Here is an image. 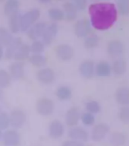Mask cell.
I'll use <instances>...</instances> for the list:
<instances>
[{"label": "cell", "instance_id": "6da1fadb", "mask_svg": "<svg viewBox=\"0 0 129 146\" xmlns=\"http://www.w3.org/2000/svg\"><path fill=\"white\" fill-rule=\"evenodd\" d=\"M89 14L93 27L100 31L110 28L118 17L116 5L111 2H97L91 5Z\"/></svg>", "mask_w": 129, "mask_h": 146}, {"label": "cell", "instance_id": "7a4b0ae2", "mask_svg": "<svg viewBox=\"0 0 129 146\" xmlns=\"http://www.w3.org/2000/svg\"><path fill=\"white\" fill-rule=\"evenodd\" d=\"M40 15V12L37 9H32L23 15L20 18V29L22 31H26L38 20Z\"/></svg>", "mask_w": 129, "mask_h": 146}, {"label": "cell", "instance_id": "3957f363", "mask_svg": "<svg viewBox=\"0 0 129 146\" xmlns=\"http://www.w3.org/2000/svg\"><path fill=\"white\" fill-rule=\"evenodd\" d=\"M54 102L47 98H40L36 104V110L39 114L42 116H49L54 111Z\"/></svg>", "mask_w": 129, "mask_h": 146}, {"label": "cell", "instance_id": "277c9868", "mask_svg": "<svg viewBox=\"0 0 129 146\" xmlns=\"http://www.w3.org/2000/svg\"><path fill=\"white\" fill-rule=\"evenodd\" d=\"M9 121L11 126H13L14 128H21L26 121V114L21 110H14L11 112V114L9 116Z\"/></svg>", "mask_w": 129, "mask_h": 146}, {"label": "cell", "instance_id": "5b68a950", "mask_svg": "<svg viewBox=\"0 0 129 146\" xmlns=\"http://www.w3.org/2000/svg\"><path fill=\"white\" fill-rule=\"evenodd\" d=\"M109 125L106 123H98L93 128L91 132V139L94 141H100L104 139L109 132Z\"/></svg>", "mask_w": 129, "mask_h": 146}, {"label": "cell", "instance_id": "8992f818", "mask_svg": "<svg viewBox=\"0 0 129 146\" xmlns=\"http://www.w3.org/2000/svg\"><path fill=\"white\" fill-rule=\"evenodd\" d=\"M75 34L79 37H84L87 36L91 32V23L87 19H81L75 24Z\"/></svg>", "mask_w": 129, "mask_h": 146}, {"label": "cell", "instance_id": "52a82bcc", "mask_svg": "<svg viewBox=\"0 0 129 146\" xmlns=\"http://www.w3.org/2000/svg\"><path fill=\"white\" fill-rule=\"evenodd\" d=\"M56 52L57 56L63 61L69 60L74 56V50L68 44H59L56 47Z\"/></svg>", "mask_w": 129, "mask_h": 146}, {"label": "cell", "instance_id": "ba28073f", "mask_svg": "<svg viewBox=\"0 0 129 146\" xmlns=\"http://www.w3.org/2000/svg\"><path fill=\"white\" fill-rule=\"evenodd\" d=\"M58 33V27L54 23L46 26L42 35L43 43L46 45H50L54 40Z\"/></svg>", "mask_w": 129, "mask_h": 146}, {"label": "cell", "instance_id": "9c48e42d", "mask_svg": "<svg viewBox=\"0 0 129 146\" xmlns=\"http://www.w3.org/2000/svg\"><path fill=\"white\" fill-rule=\"evenodd\" d=\"M3 141L6 146H18L21 142L20 135L15 130H8L3 134Z\"/></svg>", "mask_w": 129, "mask_h": 146}, {"label": "cell", "instance_id": "30bf717a", "mask_svg": "<svg viewBox=\"0 0 129 146\" xmlns=\"http://www.w3.org/2000/svg\"><path fill=\"white\" fill-rule=\"evenodd\" d=\"M68 136L72 140L78 141H87L88 140L89 135L86 130L81 127H73L68 132Z\"/></svg>", "mask_w": 129, "mask_h": 146}, {"label": "cell", "instance_id": "8fae6325", "mask_svg": "<svg viewBox=\"0 0 129 146\" xmlns=\"http://www.w3.org/2000/svg\"><path fill=\"white\" fill-rule=\"evenodd\" d=\"M107 52L112 57L119 56L124 52V45L117 40L110 41L107 45Z\"/></svg>", "mask_w": 129, "mask_h": 146}, {"label": "cell", "instance_id": "7c38bea8", "mask_svg": "<svg viewBox=\"0 0 129 146\" xmlns=\"http://www.w3.org/2000/svg\"><path fill=\"white\" fill-rule=\"evenodd\" d=\"M37 78L43 84H50L55 79V72L52 68H43L39 70L36 74Z\"/></svg>", "mask_w": 129, "mask_h": 146}, {"label": "cell", "instance_id": "4fadbf2b", "mask_svg": "<svg viewBox=\"0 0 129 146\" xmlns=\"http://www.w3.org/2000/svg\"><path fill=\"white\" fill-rule=\"evenodd\" d=\"M80 119V112L77 107H71L66 112L65 123L68 126L74 127L78 123Z\"/></svg>", "mask_w": 129, "mask_h": 146}, {"label": "cell", "instance_id": "5bb4252c", "mask_svg": "<svg viewBox=\"0 0 129 146\" xmlns=\"http://www.w3.org/2000/svg\"><path fill=\"white\" fill-rule=\"evenodd\" d=\"M50 136L52 139H59L63 135L64 126L59 120L52 121L49 127Z\"/></svg>", "mask_w": 129, "mask_h": 146}, {"label": "cell", "instance_id": "9a60e30c", "mask_svg": "<svg viewBox=\"0 0 129 146\" xmlns=\"http://www.w3.org/2000/svg\"><path fill=\"white\" fill-rule=\"evenodd\" d=\"M116 101L123 106L129 105V88L128 87H121L116 90Z\"/></svg>", "mask_w": 129, "mask_h": 146}, {"label": "cell", "instance_id": "2e32d148", "mask_svg": "<svg viewBox=\"0 0 129 146\" xmlns=\"http://www.w3.org/2000/svg\"><path fill=\"white\" fill-rule=\"evenodd\" d=\"M46 25L43 22H39L32 26L27 32V35L31 40H36L43 35Z\"/></svg>", "mask_w": 129, "mask_h": 146}, {"label": "cell", "instance_id": "e0dca14e", "mask_svg": "<svg viewBox=\"0 0 129 146\" xmlns=\"http://www.w3.org/2000/svg\"><path fill=\"white\" fill-rule=\"evenodd\" d=\"M80 72L84 78H90L94 73V63L91 60L83 62L79 68Z\"/></svg>", "mask_w": 129, "mask_h": 146}, {"label": "cell", "instance_id": "ac0fdd59", "mask_svg": "<svg viewBox=\"0 0 129 146\" xmlns=\"http://www.w3.org/2000/svg\"><path fill=\"white\" fill-rule=\"evenodd\" d=\"M9 70H10L11 75L15 78L20 79L24 76V66L21 62H13L9 67Z\"/></svg>", "mask_w": 129, "mask_h": 146}, {"label": "cell", "instance_id": "d6986e66", "mask_svg": "<svg viewBox=\"0 0 129 146\" xmlns=\"http://www.w3.org/2000/svg\"><path fill=\"white\" fill-rule=\"evenodd\" d=\"M20 7V3L17 0H9L5 3L4 7V11L5 15L11 17L18 14V9Z\"/></svg>", "mask_w": 129, "mask_h": 146}, {"label": "cell", "instance_id": "ffe728a7", "mask_svg": "<svg viewBox=\"0 0 129 146\" xmlns=\"http://www.w3.org/2000/svg\"><path fill=\"white\" fill-rule=\"evenodd\" d=\"M30 52V48L29 46L25 43H21L20 46L18 48V50H16L13 58L15 60H18V61L24 60L29 56Z\"/></svg>", "mask_w": 129, "mask_h": 146}, {"label": "cell", "instance_id": "44dd1931", "mask_svg": "<svg viewBox=\"0 0 129 146\" xmlns=\"http://www.w3.org/2000/svg\"><path fill=\"white\" fill-rule=\"evenodd\" d=\"M63 7L64 10H65L64 15L66 17V18L69 21L74 20L77 16V9L75 4L73 2H67L64 4Z\"/></svg>", "mask_w": 129, "mask_h": 146}, {"label": "cell", "instance_id": "7402d4cb", "mask_svg": "<svg viewBox=\"0 0 129 146\" xmlns=\"http://www.w3.org/2000/svg\"><path fill=\"white\" fill-rule=\"evenodd\" d=\"M109 141L112 146H123L126 143V136L122 132H114L109 137Z\"/></svg>", "mask_w": 129, "mask_h": 146}, {"label": "cell", "instance_id": "603a6c76", "mask_svg": "<svg viewBox=\"0 0 129 146\" xmlns=\"http://www.w3.org/2000/svg\"><path fill=\"white\" fill-rule=\"evenodd\" d=\"M96 72L97 75L100 77H107V76H109L111 73V67L108 62L105 61H101L97 65Z\"/></svg>", "mask_w": 129, "mask_h": 146}, {"label": "cell", "instance_id": "cb8c5ba5", "mask_svg": "<svg viewBox=\"0 0 129 146\" xmlns=\"http://www.w3.org/2000/svg\"><path fill=\"white\" fill-rule=\"evenodd\" d=\"M126 68H127V63L125 59H116L112 65V70L114 73L118 75H123L126 72Z\"/></svg>", "mask_w": 129, "mask_h": 146}, {"label": "cell", "instance_id": "d4e9b609", "mask_svg": "<svg viewBox=\"0 0 129 146\" xmlns=\"http://www.w3.org/2000/svg\"><path fill=\"white\" fill-rule=\"evenodd\" d=\"M22 43L21 40L19 38L13 39V40L9 46H8V49L6 50V57L9 59L13 58L14 55L15 53L16 50H18V48L20 46V45Z\"/></svg>", "mask_w": 129, "mask_h": 146}, {"label": "cell", "instance_id": "484cf974", "mask_svg": "<svg viewBox=\"0 0 129 146\" xmlns=\"http://www.w3.org/2000/svg\"><path fill=\"white\" fill-rule=\"evenodd\" d=\"M57 98L62 100H68L71 97V90L67 86H61L57 89Z\"/></svg>", "mask_w": 129, "mask_h": 146}, {"label": "cell", "instance_id": "4316f807", "mask_svg": "<svg viewBox=\"0 0 129 146\" xmlns=\"http://www.w3.org/2000/svg\"><path fill=\"white\" fill-rule=\"evenodd\" d=\"M9 28L12 33H18L20 29V17L18 14L9 18Z\"/></svg>", "mask_w": 129, "mask_h": 146}, {"label": "cell", "instance_id": "83f0119b", "mask_svg": "<svg viewBox=\"0 0 129 146\" xmlns=\"http://www.w3.org/2000/svg\"><path fill=\"white\" fill-rule=\"evenodd\" d=\"M13 38L4 27H0V42L5 46H9L12 42Z\"/></svg>", "mask_w": 129, "mask_h": 146}, {"label": "cell", "instance_id": "f1b7e54d", "mask_svg": "<svg viewBox=\"0 0 129 146\" xmlns=\"http://www.w3.org/2000/svg\"><path fill=\"white\" fill-rule=\"evenodd\" d=\"M11 83V76L5 70H0V88H6Z\"/></svg>", "mask_w": 129, "mask_h": 146}, {"label": "cell", "instance_id": "f546056e", "mask_svg": "<svg viewBox=\"0 0 129 146\" xmlns=\"http://www.w3.org/2000/svg\"><path fill=\"white\" fill-rule=\"evenodd\" d=\"M48 15L52 19L56 21H61L65 18V15H64L63 11H62L61 9H56V8L50 9L48 11Z\"/></svg>", "mask_w": 129, "mask_h": 146}, {"label": "cell", "instance_id": "4dcf8cb0", "mask_svg": "<svg viewBox=\"0 0 129 146\" xmlns=\"http://www.w3.org/2000/svg\"><path fill=\"white\" fill-rule=\"evenodd\" d=\"M99 43V38L95 34H92L91 36H87L84 40V46L87 49H93L96 47Z\"/></svg>", "mask_w": 129, "mask_h": 146}, {"label": "cell", "instance_id": "1f68e13d", "mask_svg": "<svg viewBox=\"0 0 129 146\" xmlns=\"http://www.w3.org/2000/svg\"><path fill=\"white\" fill-rule=\"evenodd\" d=\"M30 62L34 66H43L46 63L45 57L40 54H34L31 56V57L29 59Z\"/></svg>", "mask_w": 129, "mask_h": 146}, {"label": "cell", "instance_id": "d6a6232c", "mask_svg": "<svg viewBox=\"0 0 129 146\" xmlns=\"http://www.w3.org/2000/svg\"><path fill=\"white\" fill-rule=\"evenodd\" d=\"M118 11L123 15L129 14V0H120L117 2Z\"/></svg>", "mask_w": 129, "mask_h": 146}, {"label": "cell", "instance_id": "836d02e7", "mask_svg": "<svg viewBox=\"0 0 129 146\" xmlns=\"http://www.w3.org/2000/svg\"><path fill=\"white\" fill-rule=\"evenodd\" d=\"M86 109L91 113H97L100 111V106L95 100H91L86 104Z\"/></svg>", "mask_w": 129, "mask_h": 146}, {"label": "cell", "instance_id": "e575fe53", "mask_svg": "<svg viewBox=\"0 0 129 146\" xmlns=\"http://www.w3.org/2000/svg\"><path fill=\"white\" fill-rule=\"evenodd\" d=\"M118 117L123 123H129V106H124L118 112Z\"/></svg>", "mask_w": 129, "mask_h": 146}, {"label": "cell", "instance_id": "d590c367", "mask_svg": "<svg viewBox=\"0 0 129 146\" xmlns=\"http://www.w3.org/2000/svg\"><path fill=\"white\" fill-rule=\"evenodd\" d=\"M10 124L9 121V116L6 113L1 112L0 113V130H4L8 128Z\"/></svg>", "mask_w": 129, "mask_h": 146}, {"label": "cell", "instance_id": "8d00e7d4", "mask_svg": "<svg viewBox=\"0 0 129 146\" xmlns=\"http://www.w3.org/2000/svg\"><path fill=\"white\" fill-rule=\"evenodd\" d=\"M30 51L35 53V54H40V52H43L44 50V45L41 41L36 40L32 43L30 46Z\"/></svg>", "mask_w": 129, "mask_h": 146}, {"label": "cell", "instance_id": "74e56055", "mask_svg": "<svg viewBox=\"0 0 129 146\" xmlns=\"http://www.w3.org/2000/svg\"><path fill=\"white\" fill-rule=\"evenodd\" d=\"M81 120L84 125H91L95 122V117L91 113H85L81 116Z\"/></svg>", "mask_w": 129, "mask_h": 146}, {"label": "cell", "instance_id": "f35d334b", "mask_svg": "<svg viewBox=\"0 0 129 146\" xmlns=\"http://www.w3.org/2000/svg\"><path fill=\"white\" fill-rule=\"evenodd\" d=\"M62 146H84L83 142L75 141V140H68L64 141Z\"/></svg>", "mask_w": 129, "mask_h": 146}, {"label": "cell", "instance_id": "ab89813d", "mask_svg": "<svg viewBox=\"0 0 129 146\" xmlns=\"http://www.w3.org/2000/svg\"><path fill=\"white\" fill-rule=\"evenodd\" d=\"M73 3L75 4L77 9H80V10H83L86 8L87 2L85 0H76L75 2H73Z\"/></svg>", "mask_w": 129, "mask_h": 146}, {"label": "cell", "instance_id": "60d3db41", "mask_svg": "<svg viewBox=\"0 0 129 146\" xmlns=\"http://www.w3.org/2000/svg\"><path fill=\"white\" fill-rule=\"evenodd\" d=\"M2 56H3V50H2V46L0 45V59H2Z\"/></svg>", "mask_w": 129, "mask_h": 146}, {"label": "cell", "instance_id": "b9f144b4", "mask_svg": "<svg viewBox=\"0 0 129 146\" xmlns=\"http://www.w3.org/2000/svg\"><path fill=\"white\" fill-rule=\"evenodd\" d=\"M2 131L0 130V139H1V138H2Z\"/></svg>", "mask_w": 129, "mask_h": 146}, {"label": "cell", "instance_id": "7bdbcfd3", "mask_svg": "<svg viewBox=\"0 0 129 146\" xmlns=\"http://www.w3.org/2000/svg\"><path fill=\"white\" fill-rule=\"evenodd\" d=\"M0 96H1V91H0Z\"/></svg>", "mask_w": 129, "mask_h": 146}, {"label": "cell", "instance_id": "ee69618b", "mask_svg": "<svg viewBox=\"0 0 129 146\" xmlns=\"http://www.w3.org/2000/svg\"><path fill=\"white\" fill-rule=\"evenodd\" d=\"M0 113H1V109H0Z\"/></svg>", "mask_w": 129, "mask_h": 146}]
</instances>
